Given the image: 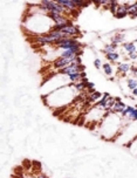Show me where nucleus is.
Masks as SVG:
<instances>
[{"instance_id":"28","label":"nucleus","mask_w":137,"mask_h":178,"mask_svg":"<svg viewBox=\"0 0 137 178\" xmlns=\"http://www.w3.org/2000/svg\"><path fill=\"white\" fill-rule=\"evenodd\" d=\"M23 178H34V177H31V176H27V177H23Z\"/></svg>"},{"instance_id":"24","label":"nucleus","mask_w":137,"mask_h":178,"mask_svg":"<svg viewBox=\"0 0 137 178\" xmlns=\"http://www.w3.org/2000/svg\"><path fill=\"white\" fill-rule=\"evenodd\" d=\"M128 59H131V60H136V59H137V52L128 54Z\"/></svg>"},{"instance_id":"25","label":"nucleus","mask_w":137,"mask_h":178,"mask_svg":"<svg viewBox=\"0 0 137 178\" xmlns=\"http://www.w3.org/2000/svg\"><path fill=\"white\" fill-rule=\"evenodd\" d=\"M131 70L136 74L137 73V66H131Z\"/></svg>"},{"instance_id":"12","label":"nucleus","mask_w":137,"mask_h":178,"mask_svg":"<svg viewBox=\"0 0 137 178\" xmlns=\"http://www.w3.org/2000/svg\"><path fill=\"white\" fill-rule=\"evenodd\" d=\"M109 96H110L109 93H104V94L102 95V98H101V100H98V101H97L94 105L98 107V108H103V109H105V107H107V100H108V97H109Z\"/></svg>"},{"instance_id":"9","label":"nucleus","mask_w":137,"mask_h":178,"mask_svg":"<svg viewBox=\"0 0 137 178\" xmlns=\"http://www.w3.org/2000/svg\"><path fill=\"white\" fill-rule=\"evenodd\" d=\"M126 107H128V105H126L124 102H122V101H121V102H116L115 105H114V108H113L110 111H111V113H114V114H118V115H121V114H122V111L126 109Z\"/></svg>"},{"instance_id":"16","label":"nucleus","mask_w":137,"mask_h":178,"mask_svg":"<svg viewBox=\"0 0 137 178\" xmlns=\"http://www.w3.org/2000/svg\"><path fill=\"white\" fill-rule=\"evenodd\" d=\"M110 41H111V45H114V46L117 47L121 42L123 41V34H120V33H118V34H116L114 38H111V39H110Z\"/></svg>"},{"instance_id":"26","label":"nucleus","mask_w":137,"mask_h":178,"mask_svg":"<svg viewBox=\"0 0 137 178\" xmlns=\"http://www.w3.org/2000/svg\"><path fill=\"white\" fill-rule=\"evenodd\" d=\"M36 178H48V177H47L46 175H43V173H41V175H39V176H38Z\"/></svg>"},{"instance_id":"3","label":"nucleus","mask_w":137,"mask_h":178,"mask_svg":"<svg viewBox=\"0 0 137 178\" xmlns=\"http://www.w3.org/2000/svg\"><path fill=\"white\" fill-rule=\"evenodd\" d=\"M54 46L62 49V51H68V49H72L73 47H77V46L82 47V45L77 41L76 38H63L58 42H55Z\"/></svg>"},{"instance_id":"4","label":"nucleus","mask_w":137,"mask_h":178,"mask_svg":"<svg viewBox=\"0 0 137 178\" xmlns=\"http://www.w3.org/2000/svg\"><path fill=\"white\" fill-rule=\"evenodd\" d=\"M40 5L43 6L47 12H54V13H60V14H64L67 12V10L63 6L58 4L56 1H52V0H41Z\"/></svg>"},{"instance_id":"5","label":"nucleus","mask_w":137,"mask_h":178,"mask_svg":"<svg viewBox=\"0 0 137 178\" xmlns=\"http://www.w3.org/2000/svg\"><path fill=\"white\" fill-rule=\"evenodd\" d=\"M76 58L77 56H75L73 59H64V58H58L54 62H53V66H54V68L55 69H63V68H66V67H68L70 63H73L76 61Z\"/></svg>"},{"instance_id":"14","label":"nucleus","mask_w":137,"mask_h":178,"mask_svg":"<svg viewBox=\"0 0 137 178\" xmlns=\"http://www.w3.org/2000/svg\"><path fill=\"white\" fill-rule=\"evenodd\" d=\"M117 69H118V72H121V73L126 74L128 72L131 70V66H130L129 63H118Z\"/></svg>"},{"instance_id":"21","label":"nucleus","mask_w":137,"mask_h":178,"mask_svg":"<svg viewBox=\"0 0 137 178\" xmlns=\"http://www.w3.org/2000/svg\"><path fill=\"white\" fill-rule=\"evenodd\" d=\"M74 88L77 90V92H81V90H83L84 88H86V84L82 82V81H80V82H76V83H74Z\"/></svg>"},{"instance_id":"1","label":"nucleus","mask_w":137,"mask_h":178,"mask_svg":"<svg viewBox=\"0 0 137 178\" xmlns=\"http://www.w3.org/2000/svg\"><path fill=\"white\" fill-rule=\"evenodd\" d=\"M77 92L74 86L67 84L60 88H56L55 90H53L52 94H48L43 96V101L45 103L52 108H58V107H62V105L69 103L72 100H74V93Z\"/></svg>"},{"instance_id":"27","label":"nucleus","mask_w":137,"mask_h":178,"mask_svg":"<svg viewBox=\"0 0 137 178\" xmlns=\"http://www.w3.org/2000/svg\"><path fill=\"white\" fill-rule=\"evenodd\" d=\"M131 92H132V95L137 96V88H136V89H134V90H131Z\"/></svg>"},{"instance_id":"20","label":"nucleus","mask_w":137,"mask_h":178,"mask_svg":"<svg viewBox=\"0 0 137 178\" xmlns=\"http://www.w3.org/2000/svg\"><path fill=\"white\" fill-rule=\"evenodd\" d=\"M115 49H116V46H114V45H111V43H110V45H107L104 48H103V53L107 55V54H109V53L116 52Z\"/></svg>"},{"instance_id":"17","label":"nucleus","mask_w":137,"mask_h":178,"mask_svg":"<svg viewBox=\"0 0 137 178\" xmlns=\"http://www.w3.org/2000/svg\"><path fill=\"white\" fill-rule=\"evenodd\" d=\"M102 68L104 70L105 75H108V76H111L114 74V68H113V66L110 63H103L102 64Z\"/></svg>"},{"instance_id":"6","label":"nucleus","mask_w":137,"mask_h":178,"mask_svg":"<svg viewBox=\"0 0 137 178\" xmlns=\"http://www.w3.org/2000/svg\"><path fill=\"white\" fill-rule=\"evenodd\" d=\"M62 33L67 38H76V35L80 34V30L76 26L72 25V26H68L64 30H62Z\"/></svg>"},{"instance_id":"11","label":"nucleus","mask_w":137,"mask_h":178,"mask_svg":"<svg viewBox=\"0 0 137 178\" xmlns=\"http://www.w3.org/2000/svg\"><path fill=\"white\" fill-rule=\"evenodd\" d=\"M123 49L126 52V54L137 52V47L135 46V42H124L123 43Z\"/></svg>"},{"instance_id":"8","label":"nucleus","mask_w":137,"mask_h":178,"mask_svg":"<svg viewBox=\"0 0 137 178\" xmlns=\"http://www.w3.org/2000/svg\"><path fill=\"white\" fill-rule=\"evenodd\" d=\"M126 15H129V14H128V10H126V5L124 4H120L114 17L117 18V19H123V18H126Z\"/></svg>"},{"instance_id":"22","label":"nucleus","mask_w":137,"mask_h":178,"mask_svg":"<svg viewBox=\"0 0 137 178\" xmlns=\"http://www.w3.org/2000/svg\"><path fill=\"white\" fill-rule=\"evenodd\" d=\"M94 66L96 67V68H97V69H100V68L102 67V62H101V60H100V59H95Z\"/></svg>"},{"instance_id":"13","label":"nucleus","mask_w":137,"mask_h":178,"mask_svg":"<svg viewBox=\"0 0 137 178\" xmlns=\"http://www.w3.org/2000/svg\"><path fill=\"white\" fill-rule=\"evenodd\" d=\"M128 14H129L132 19L137 18V1H135L134 4H130V7H129V10H128Z\"/></svg>"},{"instance_id":"19","label":"nucleus","mask_w":137,"mask_h":178,"mask_svg":"<svg viewBox=\"0 0 137 178\" xmlns=\"http://www.w3.org/2000/svg\"><path fill=\"white\" fill-rule=\"evenodd\" d=\"M126 86H128V88H129V89H131V90L136 89L137 88V80L136 79H128V81H126Z\"/></svg>"},{"instance_id":"23","label":"nucleus","mask_w":137,"mask_h":178,"mask_svg":"<svg viewBox=\"0 0 137 178\" xmlns=\"http://www.w3.org/2000/svg\"><path fill=\"white\" fill-rule=\"evenodd\" d=\"M84 84H86V88H88L89 90L94 89V87H95V83H94V82H87V83H84Z\"/></svg>"},{"instance_id":"7","label":"nucleus","mask_w":137,"mask_h":178,"mask_svg":"<svg viewBox=\"0 0 137 178\" xmlns=\"http://www.w3.org/2000/svg\"><path fill=\"white\" fill-rule=\"evenodd\" d=\"M56 2L60 4L61 6H63V7L67 10V12H68V11L79 10L74 0H56Z\"/></svg>"},{"instance_id":"18","label":"nucleus","mask_w":137,"mask_h":178,"mask_svg":"<svg viewBox=\"0 0 137 178\" xmlns=\"http://www.w3.org/2000/svg\"><path fill=\"white\" fill-rule=\"evenodd\" d=\"M118 5H120V2H117L116 0H110V2H109V11L115 15V13H116V11H117V7H118Z\"/></svg>"},{"instance_id":"2","label":"nucleus","mask_w":137,"mask_h":178,"mask_svg":"<svg viewBox=\"0 0 137 178\" xmlns=\"http://www.w3.org/2000/svg\"><path fill=\"white\" fill-rule=\"evenodd\" d=\"M123 118L118 114H114L111 111H107L104 118L101 122V136L105 139H115L120 135L122 129Z\"/></svg>"},{"instance_id":"10","label":"nucleus","mask_w":137,"mask_h":178,"mask_svg":"<svg viewBox=\"0 0 137 178\" xmlns=\"http://www.w3.org/2000/svg\"><path fill=\"white\" fill-rule=\"evenodd\" d=\"M102 95L100 92H95L94 89H92V90H89V95H88V101L89 102H95L96 103V101H98V100H101L102 98Z\"/></svg>"},{"instance_id":"15","label":"nucleus","mask_w":137,"mask_h":178,"mask_svg":"<svg viewBox=\"0 0 137 178\" xmlns=\"http://www.w3.org/2000/svg\"><path fill=\"white\" fill-rule=\"evenodd\" d=\"M105 58H107V60L108 61H110V62H116V61H118V59H120V54L117 52H114V53H109V54H107L105 55Z\"/></svg>"},{"instance_id":"29","label":"nucleus","mask_w":137,"mask_h":178,"mask_svg":"<svg viewBox=\"0 0 137 178\" xmlns=\"http://www.w3.org/2000/svg\"><path fill=\"white\" fill-rule=\"evenodd\" d=\"M135 43H137V39H135Z\"/></svg>"}]
</instances>
